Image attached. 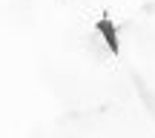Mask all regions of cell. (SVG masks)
I'll list each match as a JSON object with an SVG mask.
<instances>
[{"label": "cell", "mask_w": 155, "mask_h": 138, "mask_svg": "<svg viewBox=\"0 0 155 138\" xmlns=\"http://www.w3.org/2000/svg\"><path fill=\"white\" fill-rule=\"evenodd\" d=\"M98 32L106 38V46H109L112 52H118V32H115V26H112L109 17H101L98 20Z\"/></svg>", "instance_id": "1"}]
</instances>
